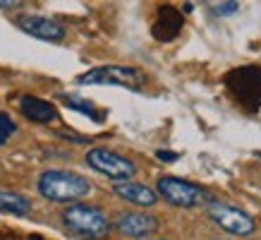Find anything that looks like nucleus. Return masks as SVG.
I'll return each mask as SVG.
<instances>
[{
    "mask_svg": "<svg viewBox=\"0 0 261 240\" xmlns=\"http://www.w3.org/2000/svg\"><path fill=\"white\" fill-rule=\"evenodd\" d=\"M17 27L22 29L24 34H29L34 39H41V41H58L65 39V27H60L58 22L48 19V17H41V15H24L17 19Z\"/></svg>",
    "mask_w": 261,
    "mask_h": 240,
    "instance_id": "nucleus-8",
    "label": "nucleus"
},
{
    "mask_svg": "<svg viewBox=\"0 0 261 240\" xmlns=\"http://www.w3.org/2000/svg\"><path fill=\"white\" fill-rule=\"evenodd\" d=\"M15 132H17V125L12 123V118H10L8 113H0V147L8 142Z\"/></svg>",
    "mask_w": 261,
    "mask_h": 240,
    "instance_id": "nucleus-15",
    "label": "nucleus"
},
{
    "mask_svg": "<svg viewBox=\"0 0 261 240\" xmlns=\"http://www.w3.org/2000/svg\"><path fill=\"white\" fill-rule=\"evenodd\" d=\"M115 228L127 238H146V235L159 231V219L144 214V211H125L118 216Z\"/></svg>",
    "mask_w": 261,
    "mask_h": 240,
    "instance_id": "nucleus-9",
    "label": "nucleus"
},
{
    "mask_svg": "<svg viewBox=\"0 0 261 240\" xmlns=\"http://www.w3.org/2000/svg\"><path fill=\"white\" fill-rule=\"evenodd\" d=\"M19 111L27 120L32 123H39V125H48V123H56L58 120V108L46 99H39V96L24 94L19 99Z\"/></svg>",
    "mask_w": 261,
    "mask_h": 240,
    "instance_id": "nucleus-11",
    "label": "nucleus"
},
{
    "mask_svg": "<svg viewBox=\"0 0 261 240\" xmlns=\"http://www.w3.org/2000/svg\"><path fill=\"white\" fill-rule=\"evenodd\" d=\"M182 27H185V17L177 8L173 5H161L159 8V15H156V22L151 27V34L156 41H173L180 36Z\"/></svg>",
    "mask_w": 261,
    "mask_h": 240,
    "instance_id": "nucleus-10",
    "label": "nucleus"
},
{
    "mask_svg": "<svg viewBox=\"0 0 261 240\" xmlns=\"http://www.w3.org/2000/svg\"><path fill=\"white\" fill-rule=\"evenodd\" d=\"M259 156H261V152H259Z\"/></svg>",
    "mask_w": 261,
    "mask_h": 240,
    "instance_id": "nucleus-19",
    "label": "nucleus"
},
{
    "mask_svg": "<svg viewBox=\"0 0 261 240\" xmlns=\"http://www.w3.org/2000/svg\"><path fill=\"white\" fill-rule=\"evenodd\" d=\"M63 101H65V106H67V108H72V111L84 113V115H89L91 120H101V113L96 111L89 101H82V99H74V96H63Z\"/></svg>",
    "mask_w": 261,
    "mask_h": 240,
    "instance_id": "nucleus-14",
    "label": "nucleus"
},
{
    "mask_svg": "<svg viewBox=\"0 0 261 240\" xmlns=\"http://www.w3.org/2000/svg\"><path fill=\"white\" fill-rule=\"evenodd\" d=\"M91 190L84 176L80 173H72V171H43L39 178V192L41 197H46L48 202H56V204H65V202H74L87 197Z\"/></svg>",
    "mask_w": 261,
    "mask_h": 240,
    "instance_id": "nucleus-1",
    "label": "nucleus"
},
{
    "mask_svg": "<svg viewBox=\"0 0 261 240\" xmlns=\"http://www.w3.org/2000/svg\"><path fill=\"white\" fill-rule=\"evenodd\" d=\"M0 214L12 216H29L32 214V202L24 195L12 190H0Z\"/></svg>",
    "mask_w": 261,
    "mask_h": 240,
    "instance_id": "nucleus-13",
    "label": "nucleus"
},
{
    "mask_svg": "<svg viewBox=\"0 0 261 240\" xmlns=\"http://www.w3.org/2000/svg\"><path fill=\"white\" fill-rule=\"evenodd\" d=\"M113 192L118 195L120 200L129 202L135 207H153L159 202V195L146 187L142 183H132V180H125V183H115L113 185Z\"/></svg>",
    "mask_w": 261,
    "mask_h": 240,
    "instance_id": "nucleus-12",
    "label": "nucleus"
},
{
    "mask_svg": "<svg viewBox=\"0 0 261 240\" xmlns=\"http://www.w3.org/2000/svg\"><path fill=\"white\" fill-rule=\"evenodd\" d=\"M12 8H22V3H5V0H0V10H12Z\"/></svg>",
    "mask_w": 261,
    "mask_h": 240,
    "instance_id": "nucleus-18",
    "label": "nucleus"
},
{
    "mask_svg": "<svg viewBox=\"0 0 261 240\" xmlns=\"http://www.w3.org/2000/svg\"><path fill=\"white\" fill-rule=\"evenodd\" d=\"M87 166L94 168L96 173H101L106 178H113L115 183H125L137 173V166L132 161L122 156V154L106 149V147H94L87 152Z\"/></svg>",
    "mask_w": 261,
    "mask_h": 240,
    "instance_id": "nucleus-5",
    "label": "nucleus"
},
{
    "mask_svg": "<svg viewBox=\"0 0 261 240\" xmlns=\"http://www.w3.org/2000/svg\"><path fill=\"white\" fill-rule=\"evenodd\" d=\"M223 84L230 96L245 111H261V67L259 65H240L223 77Z\"/></svg>",
    "mask_w": 261,
    "mask_h": 240,
    "instance_id": "nucleus-2",
    "label": "nucleus"
},
{
    "mask_svg": "<svg viewBox=\"0 0 261 240\" xmlns=\"http://www.w3.org/2000/svg\"><path fill=\"white\" fill-rule=\"evenodd\" d=\"M82 87H125L139 91L144 84V72L129 65H101L77 77Z\"/></svg>",
    "mask_w": 261,
    "mask_h": 240,
    "instance_id": "nucleus-4",
    "label": "nucleus"
},
{
    "mask_svg": "<svg viewBox=\"0 0 261 240\" xmlns=\"http://www.w3.org/2000/svg\"><path fill=\"white\" fill-rule=\"evenodd\" d=\"M156 159L166 161V163H173V161L180 159V154H177V152H163V149H159V152H156Z\"/></svg>",
    "mask_w": 261,
    "mask_h": 240,
    "instance_id": "nucleus-17",
    "label": "nucleus"
},
{
    "mask_svg": "<svg viewBox=\"0 0 261 240\" xmlns=\"http://www.w3.org/2000/svg\"><path fill=\"white\" fill-rule=\"evenodd\" d=\"M65 228L84 240H101L108 238L111 233V221L94 204H72L63 211Z\"/></svg>",
    "mask_w": 261,
    "mask_h": 240,
    "instance_id": "nucleus-3",
    "label": "nucleus"
},
{
    "mask_svg": "<svg viewBox=\"0 0 261 240\" xmlns=\"http://www.w3.org/2000/svg\"><path fill=\"white\" fill-rule=\"evenodd\" d=\"M240 10V3H235V0H230V3H216L214 5V12L221 17H228V15H235Z\"/></svg>",
    "mask_w": 261,
    "mask_h": 240,
    "instance_id": "nucleus-16",
    "label": "nucleus"
},
{
    "mask_svg": "<svg viewBox=\"0 0 261 240\" xmlns=\"http://www.w3.org/2000/svg\"><path fill=\"white\" fill-rule=\"evenodd\" d=\"M206 211H208V219L214 221L216 226H221L223 231L232 233V235H252L254 233V219L247 211L238 207H230L221 200H208L206 202Z\"/></svg>",
    "mask_w": 261,
    "mask_h": 240,
    "instance_id": "nucleus-7",
    "label": "nucleus"
},
{
    "mask_svg": "<svg viewBox=\"0 0 261 240\" xmlns=\"http://www.w3.org/2000/svg\"><path fill=\"white\" fill-rule=\"evenodd\" d=\"M159 195L168 204L173 207H182V209H190V207H199L208 202V195H206L204 187L190 183V180H182V178H175V176H163L159 178Z\"/></svg>",
    "mask_w": 261,
    "mask_h": 240,
    "instance_id": "nucleus-6",
    "label": "nucleus"
}]
</instances>
